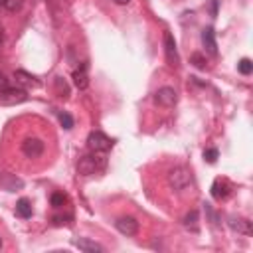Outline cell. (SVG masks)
I'll list each match as a JSON object with an SVG mask.
<instances>
[{
    "label": "cell",
    "mask_w": 253,
    "mask_h": 253,
    "mask_svg": "<svg viewBox=\"0 0 253 253\" xmlns=\"http://www.w3.org/2000/svg\"><path fill=\"white\" fill-rule=\"evenodd\" d=\"M65 202H67L65 194H61V192H55V194H51V206H53V208H61Z\"/></svg>",
    "instance_id": "ac0fdd59"
},
{
    "label": "cell",
    "mask_w": 253,
    "mask_h": 253,
    "mask_svg": "<svg viewBox=\"0 0 253 253\" xmlns=\"http://www.w3.org/2000/svg\"><path fill=\"white\" fill-rule=\"evenodd\" d=\"M87 146H89L93 152H107V150L113 146V140H111L105 132L93 130V132H89V136H87Z\"/></svg>",
    "instance_id": "7a4b0ae2"
},
{
    "label": "cell",
    "mask_w": 253,
    "mask_h": 253,
    "mask_svg": "<svg viewBox=\"0 0 253 253\" xmlns=\"http://www.w3.org/2000/svg\"><path fill=\"white\" fill-rule=\"evenodd\" d=\"M115 225H117V229H119L123 235H126V237H132V235H136V231H138V221H136L134 217H130V215L119 217V219L115 221Z\"/></svg>",
    "instance_id": "8992f818"
},
{
    "label": "cell",
    "mask_w": 253,
    "mask_h": 253,
    "mask_svg": "<svg viewBox=\"0 0 253 253\" xmlns=\"http://www.w3.org/2000/svg\"><path fill=\"white\" fill-rule=\"evenodd\" d=\"M26 99H28V93L24 89H10V87H6V89L0 91V105H4V107L20 105Z\"/></svg>",
    "instance_id": "3957f363"
},
{
    "label": "cell",
    "mask_w": 253,
    "mask_h": 253,
    "mask_svg": "<svg viewBox=\"0 0 253 253\" xmlns=\"http://www.w3.org/2000/svg\"><path fill=\"white\" fill-rule=\"evenodd\" d=\"M22 6V0H4V8L10 12H16Z\"/></svg>",
    "instance_id": "7402d4cb"
},
{
    "label": "cell",
    "mask_w": 253,
    "mask_h": 253,
    "mask_svg": "<svg viewBox=\"0 0 253 253\" xmlns=\"http://www.w3.org/2000/svg\"><path fill=\"white\" fill-rule=\"evenodd\" d=\"M237 69H239V73L249 75V73L253 71V63H251V59H249V57H243V59L237 63Z\"/></svg>",
    "instance_id": "2e32d148"
},
{
    "label": "cell",
    "mask_w": 253,
    "mask_h": 253,
    "mask_svg": "<svg viewBox=\"0 0 253 253\" xmlns=\"http://www.w3.org/2000/svg\"><path fill=\"white\" fill-rule=\"evenodd\" d=\"M217 148H206L204 150V158H206V162H210V164H213L215 160H217Z\"/></svg>",
    "instance_id": "ffe728a7"
},
{
    "label": "cell",
    "mask_w": 253,
    "mask_h": 253,
    "mask_svg": "<svg viewBox=\"0 0 253 253\" xmlns=\"http://www.w3.org/2000/svg\"><path fill=\"white\" fill-rule=\"evenodd\" d=\"M59 123H61V126L63 128H73V117L69 115V113H59Z\"/></svg>",
    "instance_id": "e0dca14e"
},
{
    "label": "cell",
    "mask_w": 253,
    "mask_h": 253,
    "mask_svg": "<svg viewBox=\"0 0 253 253\" xmlns=\"http://www.w3.org/2000/svg\"><path fill=\"white\" fill-rule=\"evenodd\" d=\"M73 245L79 249V251H85V253H103V245L87 239V237H79L73 241Z\"/></svg>",
    "instance_id": "9c48e42d"
},
{
    "label": "cell",
    "mask_w": 253,
    "mask_h": 253,
    "mask_svg": "<svg viewBox=\"0 0 253 253\" xmlns=\"http://www.w3.org/2000/svg\"><path fill=\"white\" fill-rule=\"evenodd\" d=\"M73 83L77 89H87L89 85V75H87V65H81L79 69L73 71Z\"/></svg>",
    "instance_id": "7c38bea8"
},
{
    "label": "cell",
    "mask_w": 253,
    "mask_h": 253,
    "mask_svg": "<svg viewBox=\"0 0 253 253\" xmlns=\"http://www.w3.org/2000/svg\"><path fill=\"white\" fill-rule=\"evenodd\" d=\"M115 2H117V4H128L130 0H115Z\"/></svg>",
    "instance_id": "cb8c5ba5"
},
{
    "label": "cell",
    "mask_w": 253,
    "mask_h": 253,
    "mask_svg": "<svg viewBox=\"0 0 253 253\" xmlns=\"http://www.w3.org/2000/svg\"><path fill=\"white\" fill-rule=\"evenodd\" d=\"M0 6H4V0H0Z\"/></svg>",
    "instance_id": "484cf974"
},
{
    "label": "cell",
    "mask_w": 253,
    "mask_h": 253,
    "mask_svg": "<svg viewBox=\"0 0 253 253\" xmlns=\"http://www.w3.org/2000/svg\"><path fill=\"white\" fill-rule=\"evenodd\" d=\"M229 227L235 229L237 233L251 235V221H247V219H243V217H231V219H229Z\"/></svg>",
    "instance_id": "4fadbf2b"
},
{
    "label": "cell",
    "mask_w": 253,
    "mask_h": 253,
    "mask_svg": "<svg viewBox=\"0 0 253 253\" xmlns=\"http://www.w3.org/2000/svg\"><path fill=\"white\" fill-rule=\"evenodd\" d=\"M154 101L162 107H174L176 101H178V93L172 89V87H160L154 95Z\"/></svg>",
    "instance_id": "5b68a950"
},
{
    "label": "cell",
    "mask_w": 253,
    "mask_h": 253,
    "mask_svg": "<svg viewBox=\"0 0 253 253\" xmlns=\"http://www.w3.org/2000/svg\"><path fill=\"white\" fill-rule=\"evenodd\" d=\"M231 192V184L227 180H215L213 186H211V196L215 200H225Z\"/></svg>",
    "instance_id": "30bf717a"
},
{
    "label": "cell",
    "mask_w": 253,
    "mask_h": 253,
    "mask_svg": "<svg viewBox=\"0 0 253 253\" xmlns=\"http://www.w3.org/2000/svg\"><path fill=\"white\" fill-rule=\"evenodd\" d=\"M6 87H8V79L0 73V91H2V89H6Z\"/></svg>",
    "instance_id": "603a6c76"
},
{
    "label": "cell",
    "mask_w": 253,
    "mask_h": 253,
    "mask_svg": "<svg viewBox=\"0 0 253 253\" xmlns=\"http://www.w3.org/2000/svg\"><path fill=\"white\" fill-rule=\"evenodd\" d=\"M196 223H198V211L194 210V211H190V213L184 217V225H186V227H196Z\"/></svg>",
    "instance_id": "44dd1931"
},
{
    "label": "cell",
    "mask_w": 253,
    "mask_h": 253,
    "mask_svg": "<svg viewBox=\"0 0 253 253\" xmlns=\"http://www.w3.org/2000/svg\"><path fill=\"white\" fill-rule=\"evenodd\" d=\"M168 184L174 190H184L192 184V172L186 166H176L168 172Z\"/></svg>",
    "instance_id": "6da1fadb"
},
{
    "label": "cell",
    "mask_w": 253,
    "mask_h": 253,
    "mask_svg": "<svg viewBox=\"0 0 253 253\" xmlns=\"http://www.w3.org/2000/svg\"><path fill=\"white\" fill-rule=\"evenodd\" d=\"M99 168H101V162H99V158H97V156H91V154H87V156H81V158H79V162H77V172H79L81 176H89V174H95Z\"/></svg>",
    "instance_id": "277c9868"
},
{
    "label": "cell",
    "mask_w": 253,
    "mask_h": 253,
    "mask_svg": "<svg viewBox=\"0 0 253 253\" xmlns=\"http://www.w3.org/2000/svg\"><path fill=\"white\" fill-rule=\"evenodd\" d=\"M164 53H166V59H168V63L170 65H178L180 63V57H178V49H176V42H174V38H172V34L170 32H166L164 34Z\"/></svg>",
    "instance_id": "52a82bcc"
},
{
    "label": "cell",
    "mask_w": 253,
    "mask_h": 253,
    "mask_svg": "<svg viewBox=\"0 0 253 253\" xmlns=\"http://www.w3.org/2000/svg\"><path fill=\"white\" fill-rule=\"evenodd\" d=\"M202 43H204V47H206V51H208V53H211V55H215V53H217L215 34H213V30H211V28H206V30L202 32Z\"/></svg>",
    "instance_id": "8fae6325"
},
{
    "label": "cell",
    "mask_w": 253,
    "mask_h": 253,
    "mask_svg": "<svg viewBox=\"0 0 253 253\" xmlns=\"http://www.w3.org/2000/svg\"><path fill=\"white\" fill-rule=\"evenodd\" d=\"M16 213H18L20 217H24V219L32 217V204H30L28 198H20V200H18V204H16Z\"/></svg>",
    "instance_id": "5bb4252c"
},
{
    "label": "cell",
    "mask_w": 253,
    "mask_h": 253,
    "mask_svg": "<svg viewBox=\"0 0 253 253\" xmlns=\"http://www.w3.org/2000/svg\"><path fill=\"white\" fill-rule=\"evenodd\" d=\"M0 247H2V237H0Z\"/></svg>",
    "instance_id": "4316f807"
},
{
    "label": "cell",
    "mask_w": 253,
    "mask_h": 253,
    "mask_svg": "<svg viewBox=\"0 0 253 253\" xmlns=\"http://www.w3.org/2000/svg\"><path fill=\"white\" fill-rule=\"evenodd\" d=\"M190 61H192V63H194L198 69H206V57H204L202 53H192Z\"/></svg>",
    "instance_id": "d6986e66"
},
{
    "label": "cell",
    "mask_w": 253,
    "mask_h": 253,
    "mask_svg": "<svg viewBox=\"0 0 253 253\" xmlns=\"http://www.w3.org/2000/svg\"><path fill=\"white\" fill-rule=\"evenodd\" d=\"M14 77H16V81L22 83V85H32V83H36V81H34L36 77H32L30 73H26V71H22V69L14 71Z\"/></svg>",
    "instance_id": "9a60e30c"
},
{
    "label": "cell",
    "mask_w": 253,
    "mask_h": 253,
    "mask_svg": "<svg viewBox=\"0 0 253 253\" xmlns=\"http://www.w3.org/2000/svg\"><path fill=\"white\" fill-rule=\"evenodd\" d=\"M22 152L28 156V158H38L42 152H43V142L40 138H26L22 142Z\"/></svg>",
    "instance_id": "ba28073f"
},
{
    "label": "cell",
    "mask_w": 253,
    "mask_h": 253,
    "mask_svg": "<svg viewBox=\"0 0 253 253\" xmlns=\"http://www.w3.org/2000/svg\"><path fill=\"white\" fill-rule=\"evenodd\" d=\"M0 43H2V28H0Z\"/></svg>",
    "instance_id": "d4e9b609"
}]
</instances>
